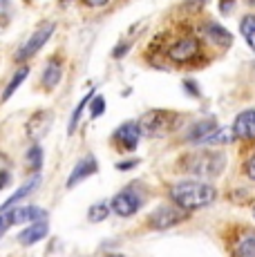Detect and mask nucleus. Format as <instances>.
<instances>
[{"label": "nucleus", "mask_w": 255, "mask_h": 257, "mask_svg": "<svg viewBox=\"0 0 255 257\" xmlns=\"http://www.w3.org/2000/svg\"><path fill=\"white\" fill-rule=\"evenodd\" d=\"M217 192L204 181H179L170 188V199L184 210H197L213 204Z\"/></svg>", "instance_id": "obj_1"}, {"label": "nucleus", "mask_w": 255, "mask_h": 257, "mask_svg": "<svg viewBox=\"0 0 255 257\" xmlns=\"http://www.w3.org/2000/svg\"><path fill=\"white\" fill-rule=\"evenodd\" d=\"M224 166H226V157L222 152H197V155H190V159L186 161V168L199 179L219 177Z\"/></svg>", "instance_id": "obj_2"}, {"label": "nucleus", "mask_w": 255, "mask_h": 257, "mask_svg": "<svg viewBox=\"0 0 255 257\" xmlns=\"http://www.w3.org/2000/svg\"><path fill=\"white\" fill-rule=\"evenodd\" d=\"M188 217V210L184 208H175V206H161V208H157L153 215H150L148 224L153 226L155 230H166V228H173V226L181 224V221Z\"/></svg>", "instance_id": "obj_3"}, {"label": "nucleus", "mask_w": 255, "mask_h": 257, "mask_svg": "<svg viewBox=\"0 0 255 257\" xmlns=\"http://www.w3.org/2000/svg\"><path fill=\"white\" fill-rule=\"evenodd\" d=\"M54 29H56V25H54V23H43V25H38L36 32H34L32 36H29V41L25 43V45H23L21 52H18V61L34 56V54H36L38 49H41L47 41H50V36L54 34Z\"/></svg>", "instance_id": "obj_4"}, {"label": "nucleus", "mask_w": 255, "mask_h": 257, "mask_svg": "<svg viewBox=\"0 0 255 257\" xmlns=\"http://www.w3.org/2000/svg\"><path fill=\"white\" fill-rule=\"evenodd\" d=\"M141 204H144V199H141L139 192H135V190H123V192H119V195L112 199L110 208L114 210L119 217H132L137 210L141 208Z\"/></svg>", "instance_id": "obj_5"}, {"label": "nucleus", "mask_w": 255, "mask_h": 257, "mask_svg": "<svg viewBox=\"0 0 255 257\" xmlns=\"http://www.w3.org/2000/svg\"><path fill=\"white\" fill-rule=\"evenodd\" d=\"M173 116L175 114H168V112H164V110H155V112H150V114L144 116V121H141L139 127L150 137L164 135V132H168L170 127H173V121H170Z\"/></svg>", "instance_id": "obj_6"}, {"label": "nucleus", "mask_w": 255, "mask_h": 257, "mask_svg": "<svg viewBox=\"0 0 255 257\" xmlns=\"http://www.w3.org/2000/svg\"><path fill=\"white\" fill-rule=\"evenodd\" d=\"M197 54H199V41L195 36L181 38V41H177L168 49V58L175 63H188L190 58H195Z\"/></svg>", "instance_id": "obj_7"}, {"label": "nucleus", "mask_w": 255, "mask_h": 257, "mask_svg": "<svg viewBox=\"0 0 255 257\" xmlns=\"http://www.w3.org/2000/svg\"><path fill=\"white\" fill-rule=\"evenodd\" d=\"M233 135H235V139H244V141L255 139V107L239 112V114L235 116Z\"/></svg>", "instance_id": "obj_8"}, {"label": "nucleus", "mask_w": 255, "mask_h": 257, "mask_svg": "<svg viewBox=\"0 0 255 257\" xmlns=\"http://www.w3.org/2000/svg\"><path fill=\"white\" fill-rule=\"evenodd\" d=\"M9 215V224H32V221L38 219H45V210L36 208V206H27V208H7Z\"/></svg>", "instance_id": "obj_9"}, {"label": "nucleus", "mask_w": 255, "mask_h": 257, "mask_svg": "<svg viewBox=\"0 0 255 257\" xmlns=\"http://www.w3.org/2000/svg\"><path fill=\"white\" fill-rule=\"evenodd\" d=\"M96 170H99V164H96L94 157H83V159L74 166V170H72L70 179H67V188H74L78 181H83V179H87V177L96 175Z\"/></svg>", "instance_id": "obj_10"}, {"label": "nucleus", "mask_w": 255, "mask_h": 257, "mask_svg": "<svg viewBox=\"0 0 255 257\" xmlns=\"http://www.w3.org/2000/svg\"><path fill=\"white\" fill-rule=\"evenodd\" d=\"M114 139H116V143H121V148H125V150H135L141 139V127L137 125V123H123V125L114 132Z\"/></svg>", "instance_id": "obj_11"}, {"label": "nucleus", "mask_w": 255, "mask_h": 257, "mask_svg": "<svg viewBox=\"0 0 255 257\" xmlns=\"http://www.w3.org/2000/svg\"><path fill=\"white\" fill-rule=\"evenodd\" d=\"M47 235V221L45 219H38V221H32V226L25 228L21 235H18V241L21 244H34V241L43 239V237Z\"/></svg>", "instance_id": "obj_12"}, {"label": "nucleus", "mask_w": 255, "mask_h": 257, "mask_svg": "<svg viewBox=\"0 0 255 257\" xmlns=\"http://www.w3.org/2000/svg\"><path fill=\"white\" fill-rule=\"evenodd\" d=\"M206 32H208V36L215 41V45H219V47H230L233 45V36H230L228 29H224L222 25L208 23L206 25Z\"/></svg>", "instance_id": "obj_13"}, {"label": "nucleus", "mask_w": 255, "mask_h": 257, "mask_svg": "<svg viewBox=\"0 0 255 257\" xmlns=\"http://www.w3.org/2000/svg\"><path fill=\"white\" fill-rule=\"evenodd\" d=\"M215 127H217V125H215V123L210 121V118H208V121H199V123H195V125L188 130V141H190V143H202L206 137H208L210 132L215 130Z\"/></svg>", "instance_id": "obj_14"}, {"label": "nucleus", "mask_w": 255, "mask_h": 257, "mask_svg": "<svg viewBox=\"0 0 255 257\" xmlns=\"http://www.w3.org/2000/svg\"><path fill=\"white\" fill-rule=\"evenodd\" d=\"M38 181H41V177H38V175H34V179H29V181H27V184L23 186V188H18V192H16V195H12V197H9V199L3 204V208H0V210H7V208H12V206H16L21 199H25V197L29 195V192H32L34 188L38 186Z\"/></svg>", "instance_id": "obj_15"}, {"label": "nucleus", "mask_w": 255, "mask_h": 257, "mask_svg": "<svg viewBox=\"0 0 255 257\" xmlns=\"http://www.w3.org/2000/svg\"><path fill=\"white\" fill-rule=\"evenodd\" d=\"M61 74H63L61 63L54 58V61L47 63V70H45V74H43V85H45L47 90H54V87L58 85V81H61Z\"/></svg>", "instance_id": "obj_16"}, {"label": "nucleus", "mask_w": 255, "mask_h": 257, "mask_svg": "<svg viewBox=\"0 0 255 257\" xmlns=\"http://www.w3.org/2000/svg\"><path fill=\"white\" fill-rule=\"evenodd\" d=\"M235 139V135H233V127H215L213 132H210L208 137L202 141V143H206V146H219V143H230Z\"/></svg>", "instance_id": "obj_17"}, {"label": "nucleus", "mask_w": 255, "mask_h": 257, "mask_svg": "<svg viewBox=\"0 0 255 257\" xmlns=\"http://www.w3.org/2000/svg\"><path fill=\"white\" fill-rule=\"evenodd\" d=\"M237 257H255V235L246 233L242 235V239L237 241V248H235Z\"/></svg>", "instance_id": "obj_18"}, {"label": "nucleus", "mask_w": 255, "mask_h": 257, "mask_svg": "<svg viewBox=\"0 0 255 257\" xmlns=\"http://www.w3.org/2000/svg\"><path fill=\"white\" fill-rule=\"evenodd\" d=\"M27 74H29V70L27 67H18L16 70V74L12 76V81H9V85H7V90H5V94H3V101H9L12 98V94L21 87V83L27 78Z\"/></svg>", "instance_id": "obj_19"}, {"label": "nucleus", "mask_w": 255, "mask_h": 257, "mask_svg": "<svg viewBox=\"0 0 255 257\" xmlns=\"http://www.w3.org/2000/svg\"><path fill=\"white\" fill-rule=\"evenodd\" d=\"M110 215V206L107 204H94L87 212V219L92 221V224H96V221H103L105 217Z\"/></svg>", "instance_id": "obj_20"}, {"label": "nucleus", "mask_w": 255, "mask_h": 257, "mask_svg": "<svg viewBox=\"0 0 255 257\" xmlns=\"http://www.w3.org/2000/svg\"><path fill=\"white\" fill-rule=\"evenodd\" d=\"M92 101V92L87 94V96H83V101L76 105V110H74V114H72V118H70V127H67V132L70 135H74V130H76V123H78V118H81V112H83V107L87 105V103Z\"/></svg>", "instance_id": "obj_21"}, {"label": "nucleus", "mask_w": 255, "mask_h": 257, "mask_svg": "<svg viewBox=\"0 0 255 257\" xmlns=\"http://www.w3.org/2000/svg\"><path fill=\"white\" fill-rule=\"evenodd\" d=\"M41 161H43V150L38 146H34V148H29V152H27V166L32 168V170H38L41 168Z\"/></svg>", "instance_id": "obj_22"}, {"label": "nucleus", "mask_w": 255, "mask_h": 257, "mask_svg": "<svg viewBox=\"0 0 255 257\" xmlns=\"http://www.w3.org/2000/svg\"><path fill=\"white\" fill-rule=\"evenodd\" d=\"M92 116H101L103 114V110H105V101H103V96H96V98H92Z\"/></svg>", "instance_id": "obj_23"}, {"label": "nucleus", "mask_w": 255, "mask_h": 257, "mask_svg": "<svg viewBox=\"0 0 255 257\" xmlns=\"http://www.w3.org/2000/svg\"><path fill=\"white\" fill-rule=\"evenodd\" d=\"M9 226H12V224H9V215H7V210H0V237H3V233L9 228Z\"/></svg>", "instance_id": "obj_24"}, {"label": "nucleus", "mask_w": 255, "mask_h": 257, "mask_svg": "<svg viewBox=\"0 0 255 257\" xmlns=\"http://www.w3.org/2000/svg\"><path fill=\"white\" fill-rule=\"evenodd\" d=\"M246 175H248V179L255 181V152L248 157V161H246Z\"/></svg>", "instance_id": "obj_25"}, {"label": "nucleus", "mask_w": 255, "mask_h": 257, "mask_svg": "<svg viewBox=\"0 0 255 257\" xmlns=\"http://www.w3.org/2000/svg\"><path fill=\"white\" fill-rule=\"evenodd\" d=\"M233 5H235V0H219V12L228 14L230 9H233Z\"/></svg>", "instance_id": "obj_26"}, {"label": "nucleus", "mask_w": 255, "mask_h": 257, "mask_svg": "<svg viewBox=\"0 0 255 257\" xmlns=\"http://www.w3.org/2000/svg\"><path fill=\"white\" fill-rule=\"evenodd\" d=\"M244 38H246L248 47H251V49H253V52H255V27H253V29H251V32H248V34H246V36H244Z\"/></svg>", "instance_id": "obj_27"}, {"label": "nucleus", "mask_w": 255, "mask_h": 257, "mask_svg": "<svg viewBox=\"0 0 255 257\" xmlns=\"http://www.w3.org/2000/svg\"><path fill=\"white\" fill-rule=\"evenodd\" d=\"M83 3H85L87 7H103V5H107L110 0H83Z\"/></svg>", "instance_id": "obj_28"}, {"label": "nucleus", "mask_w": 255, "mask_h": 257, "mask_svg": "<svg viewBox=\"0 0 255 257\" xmlns=\"http://www.w3.org/2000/svg\"><path fill=\"white\" fill-rule=\"evenodd\" d=\"M184 85H186V87H188V92H190V94H193V96H197V94H199V92H197V87H195V83H193V81L184 83Z\"/></svg>", "instance_id": "obj_29"}, {"label": "nucleus", "mask_w": 255, "mask_h": 257, "mask_svg": "<svg viewBox=\"0 0 255 257\" xmlns=\"http://www.w3.org/2000/svg\"><path fill=\"white\" fill-rule=\"evenodd\" d=\"M188 5H195V7H202V5H206L208 0H186Z\"/></svg>", "instance_id": "obj_30"}, {"label": "nucleus", "mask_w": 255, "mask_h": 257, "mask_svg": "<svg viewBox=\"0 0 255 257\" xmlns=\"http://www.w3.org/2000/svg\"><path fill=\"white\" fill-rule=\"evenodd\" d=\"M7 181H9V175H7V172H0V188L7 184Z\"/></svg>", "instance_id": "obj_31"}, {"label": "nucleus", "mask_w": 255, "mask_h": 257, "mask_svg": "<svg viewBox=\"0 0 255 257\" xmlns=\"http://www.w3.org/2000/svg\"><path fill=\"white\" fill-rule=\"evenodd\" d=\"M132 166H135V161H128V164H119L121 170H125V168H132Z\"/></svg>", "instance_id": "obj_32"}, {"label": "nucleus", "mask_w": 255, "mask_h": 257, "mask_svg": "<svg viewBox=\"0 0 255 257\" xmlns=\"http://www.w3.org/2000/svg\"><path fill=\"white\" fill-rule=\"evenodd\" d=\"M3 5H5V0H0V7H3Z\"/></svg>", "instance_id": "obj_33"}, {"label": "nucleus", "mask_w": 255, "mask_h": 257, "mask_svg": "<svg viewBox=\"0 0 255 257\" xmlns=\"http://www.w3.org/2000/svg\"><path fill=\"white\" fill-rule=\"evenodd\" d=\"M253 217H255V208H253Z\"/></svg>", "instance_id": "obj_34"}]
</instances>
